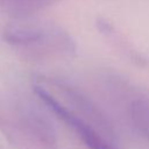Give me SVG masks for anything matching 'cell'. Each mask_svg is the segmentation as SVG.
<instances>
[{"label":"cell","mask_w":149,"mask_h":149,"mask_svg":"<svg viewBox=\"0 0 149 149\" xmlns=\"http://www.w3.org/2000/svg\"><path fill=\"white\" fill-rule=\"evenodd\" d=\"M34 92L45 108L56 115L58 120L65 123L66 127H69L78 136L87 149H120L115 144V141L108 139L94 126L73 114L44 86L36 83L34 86Z\"/></svg>","instance_id":"obj_4"},{"label":"cell","mask_w":149,"mask_h":149,"mask_svg":"<svg viewBox=\"0 0 149 149\" xmlns=\"http://www.w3.org/2000/svg\"><path fill=\"white\" fill-rule=\"evenodd\" d=\"M58 0H0V8L15 17L31 16L34 13Z\"/></svg>","instance_id":"obj_6"},{"label":"cell","mask_w":149,"mask_h":149,"mask_svg":"<svg viewBox=\"0 0 149 149\" xmlns=\"http://www.w3.org/2000/svg\"><path fill=\"white\" fill-rule=\"evenodd\" d=\"M0 130L22 149H54L58 142L49 118L19 97H0Z\"/></svg>","instance_id":"obj_2"},{"label":"cell","mask_w":149,"mask_h":149,"mask_svg":"<svg viewBox=\"0 0 149 149\" xmlns=\"http://www.w3.org/2000/svg\"><path fill=\"white\" fill-rule=\"evenodd\" d=\"M37 84L48 88L73 114L94 126L108 139L115 141V126L104 109L84 91L61 78L38 77Z\"/></svg>","instance_id":"obj_3"},{"label":"cell","mask_w":149,"mask_h":149,"mask_svg":"<svg viewBox=\"0 0 149 149\" xmlns=\"http://www.w3.org/2000/svg\"><path fill=\"white\" fill-rule=\"evenodd\" d=\"M127 116L136 134L149 143V98L133 97L127 106Z\"/></svg>","instance_id":"obj_5"},{"label":"cell","mask_w":149,"mask_h":149,"mask_svg":"<svg viewBox=\"0 0 149 149\" xmlns=\"http://www.w3.org/2000/svg\"><path fill=\"white\" fill-rule=\"evenodd\" d=\"M2 38L26 58L34 61L66 57L77 50L76 41L62 27L31 16L15 17L3 28Z\"/></svg>","instance_id":"obj_1"}]
</instances>
